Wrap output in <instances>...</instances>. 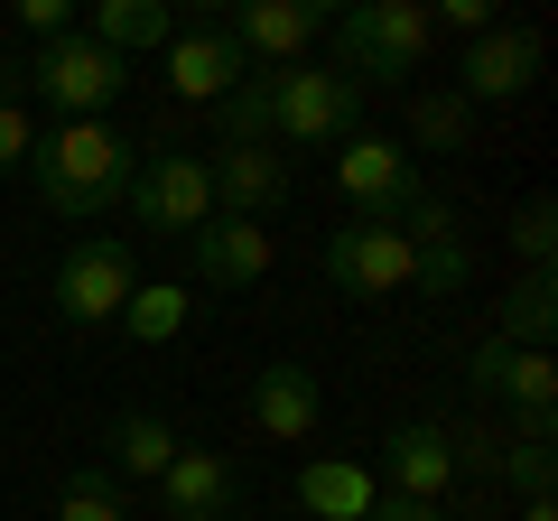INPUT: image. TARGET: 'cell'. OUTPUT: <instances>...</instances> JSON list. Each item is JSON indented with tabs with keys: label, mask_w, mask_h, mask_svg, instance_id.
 Returning <instances> with one entry per match:
<instances>
[{
	"label": "cell",
	"mask_w": 558,
	"mask_h": 521,
	"mask_svg": "<svg viewBox=\"0 0 558 521\" xmlns=\"http://www.w3.org/2000/svg\"><path fill=\"white\" fill-rule=\"evenodd\" d=\"M131 141H121L112 121H47L38 141H28V168L20 178L38 186V205L47 215H65V223H94V215H112L121 196H131Z\"/></svg>",
	"instance_id": "cell-1"
},
{
	"label": "cell",
	"mask_w": 558,
	"mask_h": 521,
	"mask_svg": "<svg viewBox=\"0 0 558 521\" xmlns=\"http://www.w3.org/2000/svg\"><path fill=\"white\" fill-rule=\"evenodd\" d=\"M326 38H336V75L344 84H400V75L428 65L438 28H428V0H354V10L326 20Z\"/></svg>",
	"instance_id": "cell-2"
},
{
	"label": "cell",
	"mask_w": 558,
	"mask_h": 521,
	"mask_svg": "<svg viewBox=\"0 0 558 521\" xmlns=\"http://www.w3.org/2000/svg\"><path fill=\"white\" fill-rule=\"evenodd\" d=\"M363 131V84L336 65H270V149H344Z\"/></svg>",
	"instance_id": "cell-3"
},
{
	"label": "cell",
	"mask_w": 558,
	"mask_h": 521,
	"mask_svg": "<svg viewBox=\"0 0 558 521\" xmlns=\"http://www.w3.org/2000/svg\"><path fill=\"white\" fill-rule=\"evenodd\" d=\"M20 94H38L57 121H102L121 94H131V65H121L112 47H94V38L75 28V38H47L38 57L20 65Z\"/></svg>",
	"instance_id": "cell-4"
},
{
	"label": "cell",
	"mask_w": 558,
	"mask_h": 521,
	"mask_svg": "<svg viewBox=\"0 0 558 521\" xmlns=\"http://www.w3.org/2000/svg\"><path fill=\"white\" fill-rule=\"evenodd\" d=\"M131 223L140 233H159V242H186L196 223H215V178H205L196 149H149V159L131 168Z\"/></svg>",
	"instance_id": "cell-5"
},
{
	"label": "cell",
	"mask_w": 558,
	"mask_h": 521,
	"mask_svg": "<svg viewBox=\"0 0 558 521\" xmlns=\"http://www.w3.org/2000/svg\"><path fill=\"white\" fill-rule=\"evenodd\" d=\"M465 381H475V401H502L521 420V447H549V428H558V363L549 354H521V344L484 336L465 354Z\"/></svg>",
	"instance_id": "cell-6"
},
{
	"label": "cell",
	"mask_w": 558,
	"mask_h": 521,
	"mask_svg": "<svg viewBox=\"0 0 558 521\" xmlns=\"http://www.w3.org/2000/svg\"><path fill=\"white\" fill-rule=\"evenodd\" d=\"M131 289H140V270H131V242L121 233L65 242V260H57V317L65 326H121Z\"/></svg>",
	"instance_id": "cell-7"
},
{
	"label": "cell",
	"mask_w": 558,
	"mask_h": 521,
	"mask_svg": "<svg viewBox=\"0 0 558 521\" xmlns=\"http://www.w3.org/2000/svg\"><path fill=\"white\" fill-rule=\"evenodd\" d=\"M336 186H344V205H354V223H400L418 196H428L418 159L400 141H381V131H354V141L336 149Z\"/></svg>",
	"instance_id": "cell-8"
},
{
	"label": "cell",
	"mask_w": 558,
	"mask_h": 521,
	"mask_svg": "<svg viewBox=\"0 0 558 521\" xmlns=\"http://www.w3.org/2000/svg\"><path fill=\"white\" fill-rule=\"evenodd\" d=\"M326 280L344 299H400L418 280V242L400 223H336L326 233Z\"/></svg>",
	"instance_id": "cell-9"
},
{
	"label": "cell",
	"mask_w": 558,
	"mask_h": 521,
	"mask_svg": "<svg viewBox=\"0 0 558 521\" xmlns=\"http://www.w3.org/2000/svg\"><path fill=\"white\" fill-rule=\"evenodd\" d=\"M326 20H336L326 0H242L233 20H223V38L270 75V65H307V47L326 38Z\"/></svg>",
	"instance_id": "cell-10"
},
{
	"label": "cell",
	"mask_w": 558,
	"mask_h": 521,
	"mask_svg": "<svg viewBox=\"0 0 558 521\" xmlns=\"http://www.w3.org/2000/svg\"><path fill=\"white\" fill-rule=\"evenodd\" d=\"M205 178H215V215H242V223H270L279 205H289V186H299V168L279 159L270 141H233L205 159Z\"/></svg>",
	"instance_id": "cell-11"
},
{
	"label": "cell",
	"mask_w": 558,
	"mask_h": 521,
	"mask_svg": "<svg viewBox=\"0 0 558 521\" xmlns=\"http://www.w3.org/2000/svg\"><path fill=\"white\" fill-rule=\"evenodd\" d=\"M159 57H168V94H178V102H205V112H215V102L252 75V57L223 38V20H196V28L178 20V38H168Z\"/></svg>",
	"instance_id": "cell-12"
},
{
	"label": "cell",
	"mask_w": 558,
	"mask_h": 521,
	"mask_svg": "<svg viewBox=\"0 0 558 521\" xmlns=\"http://www.w3.org/2000/svg\"><path fill=\"white\" fill-rule=\"evenodd\" d=\"M252 280H270V223L215 215L186 233V289H252Z\"/></svg>",
	"instance_id": "cell-13"
},
{
	"label": "cell",
	"mask_w": 558,
	"mask_h": 521,
	"mask_svg": "<svg viewBox=\"0 0 558 521\" xmlns=\"http://www.w3.org/2000/svg\"><path fill=\"white\" fill-rule=\"evenodd\" d=\"M457 428H438V420H400L391 438H381V465H373V484H391V494H410V502H438L447 484H457Z\"/></svg>",
	"instance_id": "cell-14"
},
{
	"label": "cell",
	"mask_w": 558,
	"mask_h": 521,
	"mask_svg": "<svg viewBox=\"0 0 558 521\" xmlns=\"http://www.w3.org/2000/svg\"><path fill=\"white\" fill-rule=\"evenodd\" d=\"M539 84V28H484L475 47H465V65H457V94L475 102H512V94H531Z\"/></svg>",
	"instance_id": "cell-15"
},
{
	"label": "cell",
	"mask_w": 558,
	"mask_h": 521,
	"mask_svg": "<svg viewBox=\"0 0 558 521\" xmlns=\"http://www.w3.org/2000/svg\"><path fill=\"white\" fill-rule=\"evenodd\" d=\"M233 502H242V475H233L223 447H178V457H168V475H159V512L168 521H233Z\"/></svg>",
	"instance_id": "cell-16"
},
{
	"label": "cell",
	"mask_w": 558,
	"mask_h": 521,
	"mask_svg": "<svg viewBox=\"0 0 558 521\" xmlns=\"http://www.w3.org/2000/svg\"><path fill=\"white\" fill-rule=\"evenodd\" d=\"M252 428L260 438H279V447H299L307 428H317V410H326V391H317V373H307V363H260L252 373Z\"/></svg>",
	"instance_id": "cell-17"
},
{
	"label": "cell",
	"mask_w": 558,
	"mask_h": 521,
	"mask_svg": "<svg viewBox=\"0 0 558 521\" xmlns=\"http://www.w3.org/2000/svg\"><path fill=\"white\" fill-rule=\"evenodd\" d=\"M373 502H381V484L363 457H307L299 465V512L307 521H373Z\"/></svg>",
	"instance_id": "cell-18"
},
{
	"label": "cell",
	"mask_w": 558,
	"mask_h": 521,
	"mask_svg": "<svg viewBox=\"0 0 558 521\" xmlns=\"http://www.w3.org/2000/svg\"><path fill=\"white\" fill-rule=\"evenodd\" d=\"M178 447L186 438L159 420V410H121V420L102 428V475H112V484H159Z\"/></svg>",
	"instance_id": "cell-19"
},
{
	"label": "cell",
	"mask_w": 558,
	"mask_h": 521,
	"mask_svg": "<svg viewBox=\"0 0 558 521\" xmlns=\"http://www.w3.org/2000/svg\"><path fill=\"white\" fill-rule=\"evenodd\" d=\"M84 38H94V47H112V57L131 65V57H149V47H168V38H178V10H168V0H102L94 20H84Z\"/></svg>",
	"instance_id": "cell-20"
},
{
	"label": "cell",
	"mask_w": 558,
	"mask_h": 521,
	"mask_svg": "<svg viewBox=\"0 0 558 521\" xmlns=\"http://www.w3.org/2000/svg\"><path fill=\"white\" fill-rule=\"evenodd\" d=\"M475 141V102L457 94V84H428V94H410V112H400V149H465Z\"/></svg>",
	"instance_id": "cell-21"
},
{
	"label": "cell",
	"mask_w": 558,
	"mask_h": 521,
	"mask_svg": "<svg viewBox=\"0 0 558 521\" xmlns=\"http://www.w3.org/2000/svg\"><path fill=\"white\" fill-rule=\"evenodd\" d=\"M186 317H196V289L186 280H140L131 307H121V326H131V344H178Z\"/></svg>",
	"instance_id": "cell-22"
},
{
	"label": "cell",
	"mask_w": 558,
	"mask_h": 521,
	"mask_svg": "<svg viewBox=\"0 0 558 521\" xmlns=\"http://www.w3.org/2000/svg\"><path fill=\"white\" fill-rule=\"evenodd\" d=\"M549 326H558V280H549V270H521V289L502 299V326H494V344L549 354Z\"/></svg>",
	"instance_id": "cell-23"
},
{
	"label": "cell",
	"mask_w": 558,
	"mask_h": 521,
	"mask_svg": "<svg viewBox=\"0 0 558 521\" xmlns=\"http://www.w3.org/2000/svg\"><path fill=\"white\" fill-rule=\"evenodd\" d=\"M57 521H131V494H121L102 465H75L57 484Z\"/></svg>",
	"instance_id": "cell-24"
},
{
	"label": "cell",
	"mask_w": 558,
	"mask_h": 521,
	"mask_svg": "<svg viewBox=\"0 0 558 521\" xmlns=\"http://www.w3.org/2000/svg\"><path fill=\"white\" fill-rule=\"evenodd\" d=\"M215 131H223V149L233 141H270V75H260V65L215 102Z\"/></svg>",
	"instance_id": "cell-25"
},
{
	"label": "cell",
	"mask_w": 558,
	"mask_h": 521,
	"mask_svg": "<svg viewBox=\"0 0 558 521\" xmlns=\"http://www.w3.org/2000/svg\"><path fill=\"white\" fill-rule=\"evenodd\" d=\"M465 280H475V260H465L457 233H447V242H418V280H410V289H428V299H457Z\"/></svg>",
	"instance_id": "cell-26"
},
{
	"label": "cell",
	"mask_w": 558,
	"mask_h": 521,
	"mask_svg": "<svg viewBox=\"0 0 558 521\" xmlns=\"http://www.w3.org/2000/svg\"><path fill=\"white\" fill-rule=\"evenodd\" d=\"M512 252L531 260V270H549V260H558V205H549V196H531V205L512 215Z\"/></svg>",
	"instance_id": "cell-27"
},
{
	"label": "cell",
	"mask_w": 558,
	"mask_h": 521,
	"mask_svg": "<svg viewBox=\"0 0 558 521\" xmlns=\"http://www.w3.org/2000/svg\"><path fill=\"white\" fill-rule=\"evenodd\" d=\"M494 475H512V494H521V502H549L558 457H549V447H502V465H494Z\"/></svg>",
	"instance_id": "cell-28"
},
{
	"label": "cell",
	"mask_w": 558,
	"mask_h": 521,
	"mask_svg": "<svg viewBox=\"0 0 558 521\" xmlns=\"http://www.w3.org/2000/svg\"><path fill=\"white\" fill-rule=\"evenodd\" d=\"M28 141H38L28 102H20V94H0V178H10V168H28Z\"/></svg>",
	"instance_id": "cell-29"
},
{
	"label": "cell",
	"mask_w": 558,
	"mask_h": 521,
	"mask_svg": "<svg viewBox=\"0 0 558 521\" xmlns=\"http://www.w3.org/2000/svg\"><path fill=\"white\" fill-rule=\"evenodd\" d=\"M20 28L47 47V38H75L84 20H75V0H20Z\"/></svg>",
	"instance_id": "cell-30"
},
{
	"label": "cell",
	"mask_w": 558,
	"mask_h": 521,
	"mask_svg": "<svg viewBox=\"0 0 558 521\" xmlns=\"http://www.w3.org/2000/svg\"><path fill=\"white\" fill-rule=\"evenodd\" d=\"M447 447H457V475H494V465H502V447L484 438V428H475V438H447Z\"/></svg>",
	"instance_id": "cell-31"
},
{
	"label": "cell",
	"mask_w": 558,
	"mask_h": 521,
	"mask_svg": "<svg viewBox=\"0 0 558 521\" xmlns=\"http://www.w3.org/2000/svg\"><path fill=\"white\" fill-rule=\"evenodd\" d=\"M373 521H447V512H438V502H410V494H381Z\"/></svg>",
	"instance_id": "cell-32"
},
{
	"label": "cell",
	"mask_w": 558,
	"mask_h": 521,
	"mask_svg": "<svg viewBox=\"0 0 558 521\" xmlns=\"http://www.w3.org/2000/svg\"><path fill=\"white\" fill-rule=\"evenodd\" d=\"M521 521H558V502H521Z\"/></svg>",
	"instance_id": "cell-33"
}]
</instances>
